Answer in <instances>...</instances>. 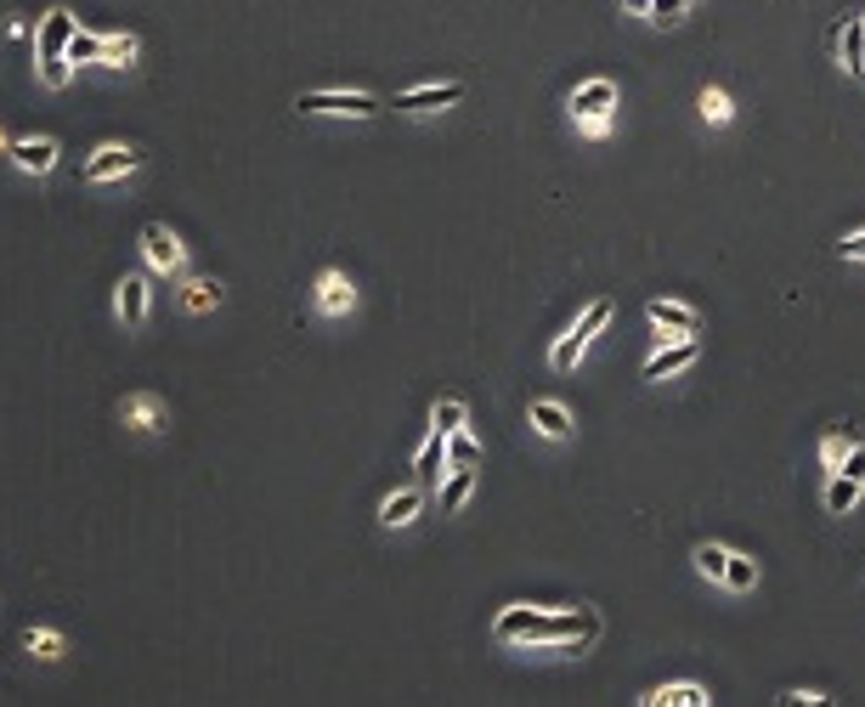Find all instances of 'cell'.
<instances>
[{
	"mask_svg": "<svg viewBox=\"0 0 865 707\" xmlns=\"http://www.w3.org/2000/svg\"><path fill=\"white\" fill-rule=\"evenodd\" d=\"M622 7H634V12H651V0H622Z\"/></svg>",
	"mask_w": 865,
	"mask_h": 707,
	"instance_id": "cell-35",
	"label": "cell"
},
{
	"mask_svg": "<svg viewBox=\"0 0 865 707\" xmlns=\"http://www.w3.org/2000/svg\"><path fill=\"white\" fill-rule=\"evenodd\" d=\"M295 114H340V119H373L384 114L379 97H368V91H300L295 97Z\"/></svg>",
	"mask_w": 865,
	"mask_h": 707,
	"instance_id": "cell-2",
	"label": "cell"
},
{
	"mask_svg": "<svg viewBox=\"0 0 865 707\" xmlns=\"http://www.w3.org/2000/svg\"><path fill=\"white\" fill-rule=\"evenodd\" d=\"M312 300H317L323 317H346V312H357V283H351L340 266H328V272H317Z\"/></svg>",
	"mask_w": 865,
	"mask_h": 707,
	"instance_id": "cell-7",
	"label": "cell"
},
{
	"mask_svg": "<svg viewBox=\"0 0 865 707\" xmlns=\"http://www.w3.org/2000/svg\"><path fill=\"white\" fill-rule=\"evenodd\" d=\"M651 701H685V707H702V701H707V696H702V690H696V685H667V690H656V696H651Z\"/></svg>",
	"mask_w": 865,
	"mask_h": 707,
	"instance_id": "cell-30",
	"label": "cell"
},
{
	"mask_svg": "<svg viewBox=\"0 0 865 707\" xmlns=\"http://www.w3.org/2000/svg\"><path fill=\"white\" fill-rule=\"evenodd\" d=\"M419 504H424V487H402V493H391V498L379 504V527H384V532L413 527V521H419Z\"/></svg>",
	"mask_w": 865,
	"mask_h": 707,
	"instance_id": "cell-14",
	"label": "cell"
},
{
	"mask_svg": "<svg viewBox=\"0 0 865 707\" xmlns=\"http://www.w3.org/2000/svg\"><path fill=\"white\" fill-rule=\"evenodd\" d=\"M23 651L40 656V663H57V656H63V634L57 629H23Z\"/></svg>",
	"mask_w": 865,
	"mask_h": 707,
	"instance_id": "cell-23",
	"label": "cell"
},
{
	"mask_svg": "<svg viewBox=\"0 0 865 707\" xmlns=\"http://www.w3.org/2000/svg\"><path fill=\"white\" fill-rule=\"evenodd\" d=\"M696 572H702V578H713V583H725V572H730V549L702 544V549H696Z\"/></svg>",
	"mask_w": 865,
	"mask_h": 707,
	"instance_id": "cell-25",
	"label": "cell"
},
{
	"mask_svg": "<svg viewBox=\"0 0 865 707\" xmlns=\"http://www.w3.org/2000/svg\"><path fill=\"white\" fill-rule=\"evenodd\" d=\"M730 114H736V108H730V97L707 85V91H702V119H707V125H730Z\"/></svg>",
	"mask_w": 865,
	"mask_h": 707,
	"instance_id": "cell-26",
	"label": "cell"
},
{
	"mask_svg": "<svg viewBox=\"0 0 865 707\" xmlns=\"http://www.w3.org/2000/svg\"><path fill=\"white\" fill-rule=\"evenodd\" d=\"M114 312H119L125 328H148V317H154V289H148V277H141V272H125V277L114 283Z\"/></svg>",
	"mask_w": 865,
	"mask_h": 707,
	"instance_id": "cell-6",
	"label": "cell"
},
{
	"mask_svg": "<svg viewBox=\"0 0 865 707\" xmlns=\"http://www.w3.org/2000/svg\"><path fill=\"white\" fill-rule=\"evenodd\" d=\"M141 261H148L154 272H165V277H176L187 266V244L176 239L165 221H148V226H141Z\"/></svg>",
	"mask_w": 865,
	"mask_h": 707,
	"instance_id": "cell-5",
	"label": "cell"
},
{
	"mask_svg": "<svg viewBox=\"0 0 865 707\" xmlns=\"http://www.w3.org/2000/svg\"><path fill=\"white\" fill-rule=\"evenodd\" d=\"M843 255H848V261H865V232H854V239H843Z\"/></svg>",
	"mask_w": 865,
	"mask_h": 707,
	"instance_id": "cell-34",
	"label": "cell"
},
{
	"mask_svg": "<svg viewBox=\"0 0 865 707\" xmlns=\"http://www.w3.org/2000/svg\"><path fill=\"white\" fill-rule=\"evenodd\" d=\"M68 57H74V68H85V63H96V68H103V34L74 29V40H68Z\"/></svg>",
	"mask_w": 865,
	"mask_h": 707,
	"instance_id": "cell-24",
	"label": "cell"
},
{
	"mask_svg": "<svg viewBox=\"0 0 865 707\" xmlns=\"http://www.w3.org/2000/svg\"><path fill=\"white\" fill-rule=\"evenodd\" d=\"M74 12L68 7H52L40 23H34V57H68V40H74Z\"/></svg>",
	"mask_w": 865,
	"mask_h": 707,
	"instance_id": "cell-8",
	"label": "cell"
},
{
	"mask_svg": "<svg viewBox=\"0 0 865 707\" xmlns=\"http://www.w3.org/2000/svg\"><path fill=\"white\" fill-rule=\"evenodd\" d=\"M436 493H442V515H458L464 498L475 493V469H470V464H453V469H447V482H442Z\"/></svg>",
	"mask_w": 865,
	"mask_h": 707,
	"instance_id": "cell-18",
	"label": "cell"
},
{
	"mask_svg": "<svg viewBox=\"0 0 865 707\" xmlns=\"http://www.w3.org/2000/svg\"><path fill=\"white\" fill-rule=\"evenodd\" d=\"M221 300H226V289H221L215 277H187V283H181V306H187L192 317H199V312H215Z\"/></svg>",
	"mask_w": 865,
	"mask_h": 707,
	"instance_id": "cell-17",
	"label": "cell"
},
{
	"mask_svg": "<svg viewBox=\"0 0 865 707\" xmlns=\"http://www.w3.org/2000/svg\"><path fill=\"white\" fill-rule=\"evenodd\" d=\"M141 170V148H130V141H103L85 165H80V176L91 181V187H108V181H125V176H136Z\"/></svg>",
	"mask_w": 865,
	"mask_h": 707,
	"instance_id": "cell-3",
	"label": "cell"
},
{
	"mask_svg": "<svg viewBox=\"0 0 865 707\" xmlns=\"http://www.w3.org/2000/svg\"><path fill=\"white\" fill-rule=\"evenodd\" d=\"M447 458H453V464H475V458H481V447H475L464 431H453V436H447Z\"/></svg>",
	"mask_w": 865,
	"mask_h": 707,
	"instance_id": "cell-29",
	"label": "cell"
},
{
	"mask_svg": "<svg viewBox=\"0 0 865 707\" xmlns=\"http://www.w3.org/2000/svg\"><path fill=\"white\" fill-rule=\"evenodd\" d=\"M119 419L130 424L136 436H159L165 424H170V408H165V402H159L154 391H130V397L119 402Z\"/></svg>",
	"mask_w": 865,
	"mask_h": 707,
	"instance_id": "cell-9",
	"label": "cell"
},
{
	"mask_svg": "<svg viewBox=\"0 0 865 707\" xmlns=\"http://www.w3.org/2000/svg\"><path fill=\"white\" fill-rule=\"evenodd\" d=\"M611 108H616V85H611V80H589L583 91H571V114H583L594 136L605 130V114H611Z\"/></svg>",
	"mask_w": 865,
	"mask_h": 707,
	"instance_id": "cell-10",
	"label": "cell"
},
{
	"mask_svg": "<svg viewBox=\"0 0 865 707\" xmlns=\"http://www.w3.org/2000/svg\"><path fill=\"white\" fill-rule=\"evenodd\" d=\"M493 634L498 640H509V645H560V640H589L594 645V634H600V611H538V605H509V611H498V623H493Z\"/></svg>",
	"mask_w": 865,
	"mask_h": 707,
	"instance_id": "cell-1",
	"label": "cell"
},
{
	"mask_svg": "<svg viewBox=\"0 0 865 707\" xmlns=\"http://www.w3.org/2000/svg\"><path fill=\"white\" fill-rule=\"evenodd\" d=\"M611 312H616L611 300H594V306H589L583 317H577V328H571V335H566V340H555V351H549V362H555V368H571L577 357H583V351L594 346V335H600V328L611 323Z\"/></svg>",
	"mask_w": 865,
	"mask_h": 707,
	"instance_id": "cell-4",
	"label": "cell"
},
{
	"mask_svg": "<svg viewBox=\"0 0 865 707\" xmlns=\"http://www.w3.org/2000/svg\"><path fill=\"white\" fill-rule=\"evenodd\" d=\"M679 18H685V0H651V23L667 29V23H679Z\"/></svg>",
	"mask_w": 865,
	"mask_h": 707,
	"instance_id": "cell-31",
	"label": "cell"
},
{
	"mask_svg": "<svg viewBox=\"0 0 865 707\" xmlns=\"http://www.w3.org/2000/svg\"><path fill=\"white\" fill-rule=\"evenodd\" d=\"M843 469H848V476H859V482H865V442H854V453H848V464H843Z\"/></svg>",
	"mask_w": 865,
	"mask_h": 707,
	"instance_id": "cell-33",
	"label": "cell"
},
{
	"mask_svg": "<svg viewBox=\"0 0 865 707\" xmlns=\"http://www.w3.org/2000/svg\"><path fill=\"white\" fill-rule=\"evenodd\" d=\"M57 154H63V148H57L52 136H23V141H12L7 159H12L23 176H52V170H57Z\"/></svg>",
	"mask_w": 865,
	"mask_h": 707,
	"instance_id": "cell-11",
	"label": "cell"
},
{
	"mask_svg": "<svg viewBox=\"0 0 865 707\" xmlns=\"http://www.w3.org/2000/svg\"><path fill=\"white\" fill-rule=\"evenodd\" d=\"M532 424H538L544 436H555V442L571 436V413H566L560 402H532Z\"/></svg>",
	"mask_w": 865,
	"mask_h": 707,
	"instance_id": "cell-19",
	"label": "cell"
},
{
	"mask_svg": "<svg viewBox=\"0 0 865 707\" xmlns=\"http://www.w3.org/2000/svg\"><path fill=\"white\" fill-rule=\"evenodd\" d=\"M725 583H730V589H752V583H758V560H747V555H730V572H725Z\"/></svg>",
	"mask_w": 865,
	"mask_h": 707,
	"instance_id": "cell-28",
	"label": "cell"
},
{
	"mask_svg": "<svg viewBox=\"0 0 865 707\" xmlns=\"http://www.w3.org/2000/svg\"><path fill=\"white\" fill-rule=\"evenodd\" d=\"M430 419H436V431H464V402L458 397H447V402H436V413H430Z\"/></svg>",
	"mask_w": 865,
	"mask_h": 707,
	"instance_id": "cell-27",
	"label": "cell"
},
{
	"mask_svg": "<svg viewBox=\"0 0 865 707\" xmlns=\"http://www.w3.org/2000/svg\"><path fill=\"white\" fill-rule=\"evenodd\" d=\"M442 458H447V431H436V424H430V436H424V447H419V458H413L419 487H430V482L442 487Z\"/></svg>",
	"mask_w": 865,
	"mask_h": 707,
	"instance_id": "cell-15",
	"label": "cell"
},
{
	"mask_svg": "<svg viewBox=\"0 0 865 707\" xmlns=\"http://www.w3.org/2000/svg\"><path fill=\"white\" fill-rule=\"evenodd\" d=\"M34 74L45 91H68L74 85V57H34Z\"/></svg>",
	"mask_w": 865,
	"mask_h": 707,
	"instance_id": "cell-22",
	"label": "cell"
},
{
	"mask_svg": "<svg viewBox=\"0 0 865 707\" xmlns=\"http://www.w3.org/2000/svg\"><path fill=\"white\" fill-rule=\"evenodd\" d=\"M12 154V141H7V130H0V159H7Z\"/></svg>",
	"mask_w": 865,
	"mask_h": 707,
	"instance_id": "cell-36",
	"label": "cell"
},
{
	"mask_svg": "<svg viewBox=\"0 0 865 707\" xmlns=\"http://www.w3.org/2000/svg\"><path fill=\"white\" fill-rule=\"evenodd\" d=\"M859 29H865V18H859Z\"/></svg>",
	"mask_w": 865,
	"mask_h": 707,
	"instance_id": "cell-37",
	"label": "cell"
},
{
	"mask_svg": "<svg viewBox=\"0 0 865 707\" xmlns=\"http://www.w3.org/2000/svg\"><path fill=\"white\" fill-rule=\"evenodd\" d=\"M854 498H859V476L837 469V476L826 482V509H832V515H848V509H854Z\"/></svg>",
	"mask_w": 865,
	"mask_h": 707,
	"instance_id": "cell-21",
	"label": "cell"
},
{
	"mask_svg": "<svg viewBox=\"0 0 865 707\" xmlns=\"http://www.w3.org/2000/svg\"><path fill=\"white\" fill-rule=\"evenodd\" d=\"M453 103H464V85H458V80H447V85H419V91H402V97H397L402 114H430V108H453Z\"/></svg>",
	"mask_w": 865,
	"mask_h": 707,
	"instance_id": "cell-13",
	"label": "cell"
},
{
	"mask_svg": "<svg viewBox=\"0 0 865 707\" xmlns=\"http://www.w3.org/2000/svg\"><path fill=\"white\" fill-rule=\"evenodd\" d=\"M645 317H651L656 328H667L673 340H690L696 328H702V317H696L690 306H679V300H645ZM667 335H662V340H667Z\"/></svg>",
	"mask_w": 865,
	"mask_h": 707,
	"instance_id": "cell-12",
	"label": "cell"
},
{
	"mask_svg": "<svg viewBox=\"0 0 865 707\" xmlns=\"http://www.w3.org/2000/svg\"><path fill=\"white\" fill-rule=\"evenodd\" d=\"M136 52H141L136 34H103V68H130Z\"/></svg>",
	"mask_w": 865,
	"mask_h": 707,
	"instance_id": "cell-20",
	"label": "cell"
},
{
	"mask_svg": "<svg viewBox=\"0 0 865 707\" xmlns=\"http://www.w3.org/2000/svg\"><path fill=\"white\" fill-rule=\"evenodd\" d=\"M685 362H696V335H690V340H673L667 351H656V357L645 362V380H667V373H679Z\"/></svg>",
	"mask_w": 865,
	"mask_h": 707,
	"instance_id": "cell-16",
	"label": "cell"
},
{
	"mask_svg": "<svg viewBox=\"0 0 865 707\" xmlns=\"http://www.w3.org/2000/svg\"><path fill=\"white\" fill-rule=\"evenodd\" d=\"M821 453H826V464L837 469V464H843V453H848V442H843V436H826V447H821Z\"/></svg>",
	"mask_w": 865,
	"mask_h": 707,
	"instance_id": "cell-32",
	"label": "cell"
}]
</instances>
